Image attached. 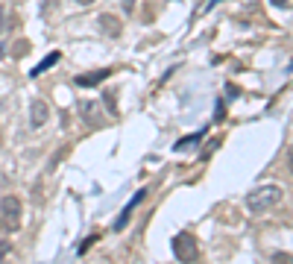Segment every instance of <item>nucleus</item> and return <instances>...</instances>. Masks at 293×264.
<instances>
[{
  "instance_id": "obj_1",
  "label": "nucleus",
  "mask_w": 293,
  "mask_h": 264,
  "mask_svg": "<svg viewBox=\"0 0 293 264\" xmlns=\"http://www.w3.org/2000/svg\"><path fill=\"white\" fill-rule=\"evenodd\" d=\"M281 197H284V191L278 185H258V188H252V191L246 194V206L255 214H264V211L276 209L278 203H281Z\"/></svg>"
},
{
  "instance_id": "obj_2",
  "label": "nucleus",
  "mask_w": 293,
  "mask_h": 264,
  "mask_svg": "<svg viewBox=\"0 0 293 264\" xmlns=\"http://www.w3.org/2000/svg\"><path fill=\"white\" fill-rule=\"evenodd\" d=\"M173 255L182 264L200 261V244H197V238H193L190 232H179V235L173 238Z\"/></svg>"
},
{
  "instance_id": "obj_3",
  "label": "nucleus",
  "mask_w": 293,
  "mask_h": 264,
  "mask_svg": "<svg viewBox=\"0 0 293 264\" xmlns=\"http://www.w3.org/2000/svg\"><path fill=\"white\" fill-rule=\"evenodd\" d=\"M21 211H24V206H21V200H18L15 194H6L0 200V220H3V226L9 229V232H15L21 226Z\"/></svg>"
},
{
  "instance_id": "obj_4",
  "label": "nucleus",
  "mask_w": 293,
  "mask_h": 264,
  "mask_svg": "<svg viewBox=\"0 0 293 264\" xmlns=\"http://www.w3.org/2000/svg\"><path fill=\"white\" fill-rule=\"evenodd\" d=\"M144 197H147V191H144V188L132 194V200H129V203L123 206L121 217L115 220V229H126V223H129V217H132V211H135V206H141V203H144Z\"/></svg>"
},
{
  "instance_id": "obj_5",
  "label": "nucleus",
  "mask_w": 293,
  "mask_h": 264,
  "mask_svg": "<svg viewBox=\"0 0 293 264\" xmlns=\"http://www.w3.org/2000/svg\"><path fill=\"white\" fill-rule=\"evenodd\" d=\"M79 115H82L85 123H91V126H100V123H103V112H100V103H97V100H82V103H79Z\"/></svg>"
},
{
  "instance_id": "obj_6",
  "label": "nucleus",
  "mask_w": 293,
  "mask_h": 264,
  "mask_svg": "<svg viewBox=\"0 0 293 264\" xmlns=\"http://www.w3.org/2000/svg\"><path fill=\"white\" fill-rule=\"evenodd\" d=\"M47 118H50L47 103H44V100H33V106H30V126H33V129H41V126L47 123Z\"/></svg>"
},
{
  "instance_id": "obj_7",
  "label": "nucleus",
  "mask_w": 293,
  "mask_h": 264,
  "mask_svg": "<svg viewBox=\"0 0 293 264\" xmlns=\"http://www.w3.org/2000/svg\"><path fill=\"white\" fill-rule=\"evenodd\" d=\"M112 76V68H100V70H91V73H82V76H76V85L79 88H91V85H100L103 79Z\"/></svg>"
},
{
  "instance_id": "obj_8",
  "label": "nucleus",
  "mask_w": 293,
  "mask_h": 264,
  "mask_svg": "<svg viewBox=\"0 0 293 264\" xmlns=\"http://www.w3.org/2000/svg\"><path fill=\"white\" fill-rule=\"evenodd\" d=\"M97 27H100L106 35H112V38H118V35H121V30H123V24H121V21H118L115 15H109V12L97 18Z\"/></svg>"
},
{
  "instance_id": "obj_9",
  "label": "nucleus",
  "mask_w": 293,
  "mask_h": 264,
  "mask_svg": "<svg viewBox=\"0 0 293 264\" xmlns=\"http://www.w3.org/2000/svg\"><path fill=\"white\" fill-rule=\"evenodd\" d=\"M59 56H62V53H59V50H53L50 56H47V59H44V62H38V65H35V68H33V76H41V73H44V70H50L53 65H56V62H59Z\"/></svg>"
},
{
  "instance_id": "obj_10",
  "label": "nucleus",
  "mask_w": 293,
  "mask_h": 264,
  "mask_svg": "<svg viewBox=\"0 0 293 264\" xmlns=\"http://www.w3.org/2000/svg\"><path fill=\"white\" fill-rule=\"evenodd\" d=\"M203 135H206V129H200L197 135H188V138L176 141V147H173V150H176V153H185V150H188V147H193V144H197V141L203 138Z\"/></svg>"
},
{
  "instance_id": "obj_11",
  "label": "nucleus",
  "mask_w": 293,
  "mask_h": 264,
  "mask_svg": "<svg viewBox=\"0 0 293 264\" xmlns=\"http://www.w3.org/2000/svg\"><path fill=\"white\" fill-rule=\"evenodd\" d=\"M103 103H106V109H109V115H118V103H115V94H112V91H106Z\"/></svg>"
},
{
  "instance_id": "obj_12",
  "label": "nucleus",
  "mask_w": 293,
  "mask_h": 264,
  "mask_svg": "<svg viewBox=\"0 0 293 264\" xmlns=\"http://www.w3.org/2000/svg\"><path fill=\"white\" fill-rule=\"evenodd\" d=\"M273 264H293V255H287V252H273Z\"/></svg>"
},
{
  "instance_id": "obj_13",
  "label": "nucleus",
  "mask_w": 293,
  "mask_h": 264,
  "mask_svg": "<svg viewBox=\"0 0 293 264\" xmlns=\"http://www.w3.org/2000/svg\"><path fill=\"white\" fill-rule=\"evenodd\" d=\"M30 50V44H27V41H18L15 47H12V53H15V56H21V53H27Z\"/></svg>"
},
{
  "instance_id": "obj_14",
  "label": "nucleus",
  "mask_w": 293,
  "mask_h": 264,
  "mask_svg": "<svg viewBox=\"0 0 293 264\" xmlns=\"http://www.w3.org/2000/svg\"><path fill=\"white\" fill-rule=\"evenodd\" d=\"M6 252H9V241H0V258H3Z\"/></svg>"
},
{
  "instance_id": "obj_15",
  "label": "nucleus",
  "mask_w": 293,
  "mask_h": 264,
  "mask_svg": "<svg viewBox=\"0 0 293 264\" xmlns=\"http://www.w3.org/2000/svg\"><path fill=\"white\" fill-rule=\"evenodd\" d=\"M123 9H126V12H132V9H135V0H123Z\"/></svg>"
},
{
  "instance_id": "obj_16",
  "label": "nucleus",
  "mask_w": 293,
  "mask_h": 264,
  "mask_svg": "<svg viewBox=\"0 0 293 264\" xmlns=\"http://www.w3.org/2000/svg\"><path fill=\"white\" fill-rule=\"evenodd\" d=\"M3 24H6V9L0 6V33H3Z\"/></svg>"
},
{
  "instance_id": "obj_17",
  "label": "nucleus",
  "mask_w": 293,
  "mask_h": 264,
  "mask_svg": "<svg viewBox=\"0 0 293 264\" xmlns=\"http://www.w3.org/2000/svg\"><path fill=\"white\" fill-rule=\"evenodd\" d=\"M287 164H290V170H293V147H290V156H287Z\"/></svg>"
},
{
  "instance_id": "obj_18",
  "label": "nucleus",
  "mask_w": 293,
  "mask_h": 264,
  "mask_svg": "<svg viewBox=\"0 0 293 264\" xmlns=\"http://www.w3.org/2000/svg\"><path fill=\"white\" fill-rule=\"evenodd\" d=\"M217 3H220V0H211V3H206V9H211V6H217Z\"/></svg>"
},
{
  "instance_id": "obj_19",
  "label": "nucleus",
  "mask_w": 293,
  "mask_h": 264,
  "mask_svg": "<svg viewBox=\"0 0 293 264\" xmlns=\"http://www.w3.org/2000/svg\"><path fill=\"white\" fill-rule=\"evenodd\" d=\"M76 3H82V6H88V3H94V0H76Z\"/></svg>"
}]
</instances>
